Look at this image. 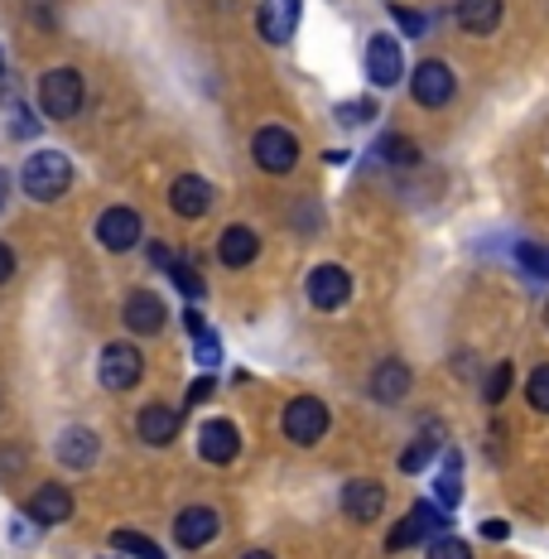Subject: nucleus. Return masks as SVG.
Returning <instances> with one entry per match:
<instances>
[{
  "label": "nucleus",
  "mask_w": 549,
  "mask_h": 559,
  "mask_svg": "<svg viewBox=\"0 0 549 559\" xmlns=\"http://www.w3.org/2000/svg\"><path fill=\"white\" fill-rule=\"evenodd\" d=\"M20 183H25V193L34 203H53L73 183V165H68L63 150H34L25 159V169H20Z\"/></svg>",
  "instance_id": "obj_1"
},
{
  "label": "nucleus",
  "mask_w": 549,
  "mask_h": 559,
  "mask_svg": "<svg viewBox=\"0 0 549 559\" xmlns=\"http://www.w3.org/2000/svg\"><path fill=\"white\" fill-rule=\"evenodd\" d=\"M83 102H87V83L77 68H53V73H44L39 111L49 116V121H73V116L83 111Z\"/></svg>",
  "instance_id": "obj_2"
},
{
  "label": "nucleus",
  "mask_w": 549,
  "mask_h": 559,
  "mask_svg": "<svg viewBox=\"0 0 549 559\" xmlns=\"http://www.w3.org/2000/svg\"><path fill=\"white\" fill-rule=\"evenodd\" d=\"M285 435H289V444H299V449L319 444V439L329 435V405H323L319 395H295V401L285 405Z\"/></svg>",
  "instance_id": "obj_3"
},
{
  "label": "nucleus",
  "mask_w": 549,
  "mask_h": 559,
  "mask_svg": "<svg viewBox=\"0 0 549 559\" xmlns=\"http://www.w3.org/2000/svg\"><path fill=\"white\" fill-rule=\"evenodd\" d=\"M251 155L265 174H289L299 165V140L289 135L285 126H261L255 140H251Z\"/></svg>",
  "instance_id": "obj_4"
},
{
  "label": "nucleus",
  "mask_w": 549,
  "mask_h": 559,
  "mask_svg": "<svg viewBox=\"0 0 549 559\" xmlns=\"http://www.w3.org/2000/svg\"><path fill=\"white\" fill-rule=\"evenodd\" d=\"M140 377H145V357H140L131 343H111L107 353H102L97 381L107 391H131V386H140Z\"/></svg>",
  "instance_id": "obj_5"
},
{
  "label": "nucleus",
  "mask_w": 549,
  "mask_h": 559,
  "mask_svg": "<svg viewBox=\"0 0 549 559\" xmlns=\"http://www.w3.org/2000/svg\"><path fill=\"white\" fill-rule=\"evenodd\" d=\"M309 305L313 309H323V313H333V309H343L347 299H353V275L343 271V265H313L309 271Z\"/></svg>",
  "instance_id": "obj_6"
},
{
  "label": "nucleus",
  "mask_w": 549,
  "mask_h": 559,
  "mask_svg": "<svg viewBox=\"0 0 549 559\" xmlns=\"http://www.w3.org/2000/svg\"><path fill=\"white\" fill-rule=\"evenodd\" d=\"M449 526V511H439V507H429V502H419L410 516L401 521L391 535H385V550H410V545H429V535Z\"/></svg>",
  "instance_id": "obj_7"
},
{
  "label": "nucleus",
  "mask_w": 549,
  "mask_h": 559,
  "mask_svg": "<svg viewBox=\"0 0 549 559\" xmlns=\"http://www.w3.org/2000/svg\"><path fill=\"white\" fill-rule=\"evenodd\" d=\"M453 68L449 63H439V58H425V63L415 68V78H410V97L419 102V107H449V97H453Z\"/></svg>",
  "instance_id": "obj_8"
},
{
  "label": "nucleus",
  "mask_w": 549,
  "mask_h": 559,
  "mask_svg": "<svg viewBox=\"0 0 549 559\" xmlns=\"http://www.w3.org/2000/svg\"><path fill=\"white\" fill-rule=\"evenodd\" d=\"M405 73V49L395 34H377V39L367 44V78L371 87H395Z\"/></svg>",
  "instance_id": "obj_9"
},
{
  "label": "nucleus",
  "mask_w": 549,
  "mask_h": 559,
  "mask_svg": "<svg viewBox=\"0 0 549 559\" xmlns=\"http://www.w3.org/2000/svg\"><path fill=\"white\" fill-rule=\"evenodd\" d=\"M299 10L303 0H261V10H255V29H261L265 44H289L299 29Z\"/></svg>",
  "instance_id": "obj_10"
},
{
  "label": "nucleus",
  "mask_w": 549,
  "mask_h": 559,
  "mask_svg": "<svg viewBox=\"0 0 549 559\" xmlns=\"http://www.w3.org/2000/svg\"><path fill=\"white\" fill-rule=\"evenodd\" d=\"M97 241L107 251L140 247V213H131V207H107V213L97 217Z\"/></svg>",
  "instance_id": "obj_11"
},
{
  "label": "nucleus",
  "mask_w": 549,
  "mask_h": 559,
  "mask_svg": "<svg viewBox=\"0 0 549 559\" xmlns=\"http://www.w3.org/2000/svg\"><path fill=\"white\" fill-rule=\"evenodd\" d=\"M213 203H217V193H213V183H207V179H198V174H183V179H174L169 207L179 217H207V213H213Z\"/></svg>",
  "instance_id": "obj_12"
},
{
  "label": "nucleus",
  "mask_w": 549,
  "mask_h": 559,
  "mask_svg": "<svg viewBox=\"0 0 549 559\" xmlns=\"http://www.w3.org/2000/svg\"><path fill=\"white\" fill-rule=\"evenodd\" d=\"M198 453H203L207 463H231L241 453V435L231 419H207L203 429H198Z\"/></svg>",
  "instance_id": "obj_13"
},
{
  "label": "nucleus",
  "mask_w": 549,
  "mask_h": 559,
  "mask_svg": "<svg viewBox=\"0 0 549 559\" xmlns=\"http://www.w3.org/2000/svg\"><path fill=\"white\" fill-rule=\"evenodd\" d=\"M29 521H39V526H63L68 516H73V492H68L63 483H44L39 492L29 497Z\"/></svg>",
  "instance_id": "obj_14"
},
{
  "label": "nucleus",
  "mask_w": 549,
  "mask_h": 559,
  "mask_svg": "<svg viewBox=\"0 0 549 559\" xmlns=\"http://www.w3.org/2000/svg\"><path fill=\"white\" fill-rule=\"evenodd\" d=\"M213 535H217V511L213 507H189V511H179V521H174V540H179L183 550H203Z\"/></svg>",
  "instance_id": "obj_15"
},
{
  "label": "nucleus",
  "mask_w": 549,
  "mask_h": 559,
  "mask_svg": "<svg viewBox=\"0 0 549 559\" xmlns=\"http://www.w3.org/2000/svg\"><path fill=\"white\" fill-rule=\"evenodd\" d=\"M343 511L353 521H377L385 511V487L381 483H367V477H353L343 487Z\"/></svg>",
  "instance_id": "obj_16"
},
{
  "label": "nucleus",
  "mask_w": 549,
  "mask_h": 559,
  "mask_svg": "<svg viewBox=\"0 0 549 559\" xmlns=\"http://www.w3.org/2000/svg\"><path fill=\"white\" fill-rule=\"evenodd\" d=\"M58 463L63 468H92L97 463V435L87 425H73L58 435Z\"/></svg>",
  "instance_id": "obj_17"
},
{
  "label": "nucleus",
  "mask_w": 549,
  "mask_h": 559,
  "mask_svg": "<svg viewBox=\"0 0 549 559\" xmlns=\"http://www.w3.org/2000/svg\"><path fill=\"white\" fill-rule=\"evenodd\" d=\"M165 299L150 295V289H135L131 299H126V323H131V333H159L165 329Z\"/></svg>",
  "instance_id": "obj_18"
},
{
  "label": "nucleus",
  "mask_w": 549,
  "mask_h": 559,
  "mask_svg": "<svg viewBox=\"0 0 549 559\" xmlns=\"http://www.w3.org/2000/svg\"><path fill=\"white\" fill-rule=\"evenodd\" d=\"M150 261L159 265V271H165L174 285H179V295H189V299H203V275L193 271L189 261H183V255H174L169 247H150Z\"/></svg>",
  "instance_id": "obj_19"
},
{
  "label": "nucleus",
  "mask_w": 549,
  "mask_h": 559,
  "mask_svg": "<svg viewBox=\"0 0 549 559\" xmlns=\"http://www.w3.org/2000/svg\"><path fill=\"white\" fill-rule=\"evenodd\" d=\"M255 251H261V237H255L251 227H227V231H222V241H217L222 265H231V271L251 265V261H255Z\"/></svg>",
  "instance_id": "obj_20"
},
{
  "label": "nucleus",
  "mask_w": 549,
  "mask_h": 559,
  "mask_svg": "<svg viewBox=\"0 0 549 559\" xmlns=\"http://www.w3.org/2000/svg\"><path fill=\"white\" fill-rule=\"evenodd\" d=\"M371 395H377V401H385V405L405 401V395H410V367H405L401 357L381 362V367H377V377H371Z\"/></svg>",
  "instance_id": "obj_21"
},
{
  "label": "nucleus",
  "mask_w": 549,
  "mask_h": 559,
  "mask_svg": "<svg viewBox=\"0 0 549 559\" xmlns=\"http://www.w3.org/2000/svg\"><path fill=\"white\" fill-rule=\"evenodd\" d=\"M135 425H140L145 444H169V439L179 435V411H174V405H145Z\"/></svg>",
  "instance_id": "obj_22"
},
{
  "label": "nucleus",
  "mask_w": 549,
  "mask_h": 559,
  "mask_svg": "<svg viewBox=\"0 0 549 559\" xmlns=\"http://www.w3.org/2000/svg\"><path fill=\"white\" fill-rule=\"evenodd\" d=\"M183 319H189V337H193V362L203 367V371H213V367L222 362V343H217V333L207 329L203 313H198V309H189Z\"/></svg>",
  "instance_id": "obj_23"
},
{
  "label": "nucleus",
  "mask_w": 549,
  "mask_h": 559,
  "mask_svg": "<svg viewBox=\"0 0 549 559\" xmlns=\"http://www.w3.org/2000/svg\"><path fill=\"white\" fill-rule=\"evenodd\" d=\"M458 25L467 34H492L501 25V0H458Z\"/></svg>",
  "instance_id": "obj_24"
},
{
  "label": "nucleus",
  "mask_w": 549,
  "mask_h": 559,
  "mask_svg": "<svg viewBox=\"0 0 549 559\" xmlns=\"http://www.w3.org/2000/svg\"><path fill=\"white\" fill-rule=\"evenodd\" d=\"M434 497H439V507H458V497H463V453H458V449L443 453V468H439Z\"/></svg>",
  "instance_id": "obj_25"
},
{
  "label": "nucleus",
  "mask_w": 549,
  "mask_h": 559,
  "mask_svg": "<svg viewBox=\"0 0 549 559\" xmlns=\"http://www.w3.org/2000/svg\"><path fill=\"white\" fill-rule=\"evenodd\" d=\"M377 159H385L391 169H415L419 165V145L415 140H405V135H385L377 145Z\"/></svg>",
  "instance_id": "obj_26"
},
{
  "label": "nucleus",
  "mask_w": 549,
  "mask_h": 559,
  "mask_svg": "<svg viewBox=\"0 0 549 559\" xmlns=\"http://www.w3.org/2000/svg\"><path fill=\"white\" fill-rule=\"evenodd\" d=\"M111 545H116V555H131V559H165V550L155 540H145L140 531H116Z\"/></svg>",
  "instance_id": "obj_27"
},
{
  "label": "nucleus",
  "mask_w": 549,
  "mask_h": 559,
  "mask_svg": "<svg viewBox=\"0 0 549 559\" xmlns=\"http://www.w3.org/2000/svg\"><path fill=\"white\" fill-rule=\"evenodd\" d=\"M516 265L530 280H549V247H535V241H516Z\"/></svg>",
  "instance_id": "obj_28"
},
{
  "label": "nucleus",
  "mask_w": 549,
  "mask_h": 559,
  "mask_svg": "<svg viewBox=\"0 0 549 559\" xmlns=\"http://www.w3.org/2000/svg\"><path fill=\"white\" fill-rule=\"evenodd\" d=\"M434 449H439V435H429V429H425V435H419V444H410L401 453V473H425V463L434 459Z\"/></svg>",
  "instance_id": "obj_29"
},
{
  "label": "nucleus",
  "mask_w": 549,
  "mask_h": 559,
  "mask_svg": "<svg viewBox=\"0 0 549 559\" xmlns=\"http://www.w3.org/2000/svg\"><path fill=\"white\" fill-rule=\"evenodd\" d=\"M337 126H367V121H377V102L371 97H357V102H337Z\"/></svg>",
  "instance_id": "obj_30"
},
{
  "label": "nucleus",
  "mask_w": 549,
  "mask_h": 559,
  "mask_svg": "<svg viewBox=\"0 0 549 559\" xmlns=\"http://www.w3.org/2000/svg\"><path fill=\"white\" fill-rule=\"evenodd\" d=\"M506 391H511V362H501V367H492V377L482 381V401L501 405V401H506Z\"/></svg>",
  "instance_id": "obj_31"
},
{
  "label": "nucleus",
  "mask_w": 549,
  "mask_h": 559,
  "mask_svg": "<svg viewBox=\"0 0 549 559\" xmlns=\"http://www.w3.org/2000/svg\"><path fill=\"white\" fill-rule=\"evenodd\" d=\"M525 395H530L535 411H549V367H535L530 381H525Z\"/></svg>",
  "instance_id": "obj_32"
},
{
  "label": "nucleus",
  "mask_w": 549,
  "mask_h": 559,
  "mask_svg": "<svg viewBox=\"0 0 549 559\" xmlns=\"http://www.w3.org/2000/svg\"><path fill=\"white\" fill-rule=\"evenodd\" d=\"M391 15H395V25H401V34H405V39H419V34L429 29V20L419 15V10H410V5H395Z\"/></svg>",
  "instance_id": "obj_33"
},
{
  "label": "nucleus",
  "mask_w": 549,
  "mask_h": 559,
  "mask_svg": "<svg viewBox=\"0 0 549 559\" xmlns=\"http://www.w3.org/2000/svg\"><path fill=\"white\" fill-rule=\"evenodd\" d=\"M429 559H473V550L453 535H443V540H429Z\"/></svg>",
  "instance_id": "obj_34"
},
{
  "label": "nucleus",
  "mask_w": 549,
  "mask_h": 559,
  "mask_svg": "<svg viewBox=\"0 0 549 559\" xmlns=\"http://www.w3.org/2000/svg\"><path fill=\"white\" fill-rule=\"evenodd\" d=\"M34 131H39V121H34V111H25V107H10V135L29 140Z\"/></svg>",
  "instance_id": "obj_35"
},
{
  "label": "nucleus",
  "mask_w": 549,
  "mask_h": 559,
  "mask_svg": "<svg viewBox=\"0 0 549 559\" xmlns=\"http://www.w3.org/2000/svg\"><path fill=\"white\" fill-rule=\"evenodd\" d=\"M203 401H213V377H198L189 386V405H203Z\"/></svg>",
  "instance_id": "obj_36"
},
{
  "label": "nucleus",
  "mask_w": 549,
  "mask_h": 559,
  "mask_svg": "<svg viewBox=\"0 0 549 559\" xmlns=\"http://www.w3.org/2000/svg\"><path fill=\"white\" fill-rule=\"evenodd\" d=\"M10 275H15V251H10L5 241H0V285H5Z\"/></svg>",
  "instance_id": "obj_37"
},
{
  "label": "nucleus",
  "mask_w": 549,
  "mask_h": 559,
  "mask_svg": "<svg viewBox=\"0 0 549 559\" xmlns=\"http://www.w3.org/2000/svg\"><path fill=\"white\" fill-rule=\"evenodd\" d=\"M511 526L506 521H482V540H506Z\"/></svg>",
  "instance_id": "obj_38"
},
{
  "label": "nucleus",
  "mask_w": 549,
  "mask_h": 559,
  "mask_svg": "<svg viewBox=\"0 0 549 559\" xmlns=\"http://www.w3.org/2000/svg\"><path fill=\"white\" fill-rule=\"evenodd\" d=\"M5 198H10V179H5V169H0V207H5Z\"/></svg>",
  "instance_id": "obj_39"
},
{
  "label": "nucleus",
  "mask_w": 549,
  "mask_h": 559,
  "mask_svg": "<svg viewBox=\"0 0 549 559\" xmlns=\"http://www.w3.org/2000/svg\"><path fill=\"white\" fill-rule=\"evenodd\" d=\"M241 559H275V555H271V550H247Z\"/></svg>",
  "instance_id": "obj_40"
},
{
  "label": "nucleus",
  "mask_w": 549,
  "mask_h": 559,
  "mask_svg": "<svg viewBox=\"0 0 549 559\" xmlns=\"http://www.w3.org/2000/svg\"><path fill=\"white\" fill-rule=\"evenodd\" d=\"M545 329H549V299H545Z\"/></svg>",
  "instance_id": "obj_41"
},
{
  "label": "nucleus",
  "mask_w": 549,
  "mask_h": 559,
  "mask_svg": "<svg viewBox=\"0 0 549 559\" xmlns=\"http://www.w3.org/2000/svg\"><path fill=\"white\" fill-rule=\"evenodd\" d=\"M102 559H126V555H102Z\"/></svg>",
  "instance_id": "obj_42"
},
{
  "label": "nucleus",
  "mask_w": 549,
  "mask_h": 559,
  "mask_svg": "<svg viewBox=\"0 0 549 559\" xmlns=\"http://www.w3.org/2000/svg\"><path fill=\"white\" fill-rule=\"evenodd\" d=\"M0 68H5V49H0Z\"/></svg>",
  "instance_id": "obj_43"
}]
</instances>
